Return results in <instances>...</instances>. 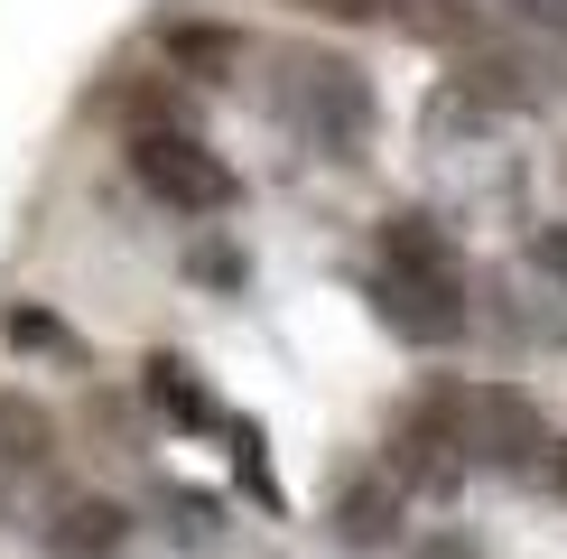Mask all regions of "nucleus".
Returning <instances> with one entry per match:
<instances>
[{
	"label": "nucleus",
	"mask_w": 567,
	"mask_h": 559,
	"mask_svg": "<svg viewBox=\"0 0 567 559\" xmlns=\"http://www.w3.org/2000/svg\"><path fill=\"white\" fill-rule=\"evenodd\" d=\"M122 541H131V512L112 495H56L47 522H38V550L47 559H112Z\"/></svg>",
	"instance_id": "nucleus-5"
},
{
	"label": "nucleus",
	"mask_w": 567,
	"mask_h": 559,
	"mask_svg": "<svg viewBox=\"0 0 567 559\" xmlns=\"http://www.w3.org/2000/svg\"><path fill=\"white\" fill-rule=\"evenodd\" d=\"M419 559H475V550H465V541H429V550H419Z\"/></svg>",
	"instance_id": "nucleus-17"
},
{
	"label": "nucleus",
	"mask_w": 567,
	"mask_h": 559,
	"mask_svg": "<svg viewBox=\"0 0 567 559\" xmlns=\"http://www.w3.org/2000/svg\"><path fill=\"white\" fill-rule=\"evenodd\" d=\"M512 10H522V19H558V29H567V0H512Z\"/></svg>",
	"instance_id": "nucleus-16"
},
{
	"label": "nucleus",
	"mask_w": 567,
	"mask_h": 559,
	"mask_svg": "<svg viewBox=\"0 0 567 559\" xmlns=\"http://www.w3.org/2000/svg\"><path fill=\"white\" fill-rule=\"evenodd\" d=\"M243 29H168V75H196V84H224L243 75Z\"/></svg>",
	"instance_id": "nucleus-9"
},
{
	"label": "nucleus",
	"mask_w": 567,
	"mask_h": 559,
	"mask_svg": "<svg viewBox=\"0 0 567 559\" xmlns=\"http://www.w3.org/2000/svg\"><path fill=\"white\" fill-rule=\"evenodd\" d=\"M140 392H150V410L168 419V429H186V438H196V429H233V419L215 410V392L196 383V364H186V355H150V364H140Z\"/></svg>",
	"instance_id": "nucleus-7"
},
{
	"label": "nucleus",
	"mask_w": 567,
	"mask_h": 559,
	"mask_svg": "<svg viewBox=\"0 0 567 559\" xmlns=\"http://www.w3.org/2000/svg\"><path fill=\"white\" fill-rule=\"evenodd\" d=\"M0 466H10L19 485H38L47 466H56V419H47L38 402H19V392L0 402Z\"/></svg>",
	"instance_id": "nucleus-8"
},
{
	"label": "nucleus",
	"mask_w": 567,
	"mask_h": 559,
	"mask_svg": "<svg viewBox=\"0 0 567 559\" xmlns=\"http://www.w3.org/2000/svg\"><path fill=\"white\" fill-rule=\"evenodd\" d=\"M372 317L391 326L400 345H456L475 298H465V262L446 243L437 215H382V243H372Z\"/></svg>",
	"instance_id": "nucleus-2"
},
{
	"label": "nucleus",
	"mask_w": 567,
	"mask_h": 559,
	"mask_svg": "<svg viewBox=\"0 0 567 559\" xmlns=\"http://www.w3.org/2000/svg\"><path fill=\"white\" fill-rule=\"evenodd\" d=\"M224 438H233V485H243L261 512H279L289 495H279V476H270V438H261V419H233Z\"/></svg>",
	"instance_id": "nucleus-11"
},
{
	"label": "nucleus",
	"mask_w": 567,
	"mask_h": 559,
	"mask_svg": "<svg viewBox=\"0 0 567 559\" xmlns=\"http://www.w3.org/2000/svg\"><path fill=\"white\" fill-rule=\"evenodd\" d=\"M298 10H317V19H353V29H363V19H382V0H298Z\"/></svg>",
	"instance_id": "nucleus-14"
},
{
	"label": "nucleus",
	"mask_w": 567,
	"mask_h": 559,
	"mask_svg": "<svg viewBox=\"0 0 567 559\" xmlns=\"http://www.w3.org/2000/svg\"><path fill=\"white\" fill-rule=\"evenodd\" d=\"M539 476H549V495L567 504V438H558V448H549V466H539Z\"/></svg>",
	"instance_id": "nucleus-15"
},
{
	"label": "nucleus",
	"mask_w": 567,
	"mask_h": 559,
	"mask_svg": "<svg viewBox=\"0 0 567 559\" xmlns=\"http://www.w3.org/2000/svg\"><path fill=\"white\" fill-rule=\"evenodd\" d=\"M549 410L530 402V392L512 383H419L410 410L391 419V448L382 466L410 495H456L465 476H530V466H549Z\"/></svg>",
	"instance_id": "nucleus-1"
},
{
	"label": "nucleus",
	"mask_w": 567,
	"mask_h": 559,
	"mask_svg": "<svg viewBox=\"0 0 567 559\" xmlns=\"http://www.w3.org/2000/svg\"><path fill=\"white\" fill-rule=\"evenodd\" d=\"M400 504H410V485H400L391 466L353 476L344 495H336V541H344V550H391V541H400Z\"/></svg>",
	"instance_id": "nucleus-6"
},
{
	"label": "nucleus",
	"mask_w": 567,
	"mask_h": 559,
	"mask_svg": "<svg viewBox=\"0 0 567 559\" xmlns=\"http://www.w3.org/2000/svg\"><path fill=\"white\" fill-rule=\"evenodd\" d=\"M382 19H391L400 38H429V47L475 38V10H465V0H382Z\"/></svg>",
	"instance_id": "nucleus-10"
},
{
	"label": "nucleus",
	"mask_w": 567,
	"mask_h": 559,
	"mask_svg": "<svg viewBox=\"0 0 567 559\" xmlns=\"http://www.w3.org/2000/svg\"><path fill=\"white\" fill-rule=\"evenodd\" d=\"M270 112H279V131L307 140L317 159H363L372 150V122H382L363 65H353V57H317V47H289V57H279Z\"/></svg>",
	"instance_id": "nucleus-3"
},
{
	"label": "nucleus",
	"mask_w": 567,
	"mask_h": 559,
	"mask_svg": "<svg viewBox=\"0 0 567 559\" xmlns=\"http://www.w3.org/2000/svg\"><path fill=\"white\" fill-rule=\"evenodd\" d=\"M530 262L549 271V280H558V298H567V224H539V233H530Z\"/></svg>",
	"instance_id": "nucleus-13"
},
{
	"label": "nucleus",
	"mask_w": 567,
	"mask_h": 559,
	"mask_svg": "<svg viewBox=\"0 0 567 559\" xmlns=\"http://www.w3.org/2000/svg\"><path fill=\"white\" fill-rule=\"evenodd\" d=\"M131 177L150 186L168 215H224L243 196V177L224 169L215 150L196 140V122H168V131H131Z\"/></svg>",
	"instance_id": "nucleus-4"
},
{
	"label": "nucleus",
	"mask_w": 567,
	"mask_h": 559,
	"mask_svg": "<svg viewBox=\"0 0 567 559\" xmlns=\"http://www.w3.org/2000/svg\"><path fill=\"white\" fill-rule=\"evenodd\" d=\"M0 326H10V345H29V355H75V336H65L47 308H10Z\"/></svg>",
	"instance_id": "nucleus-12"
}]
</instances>
